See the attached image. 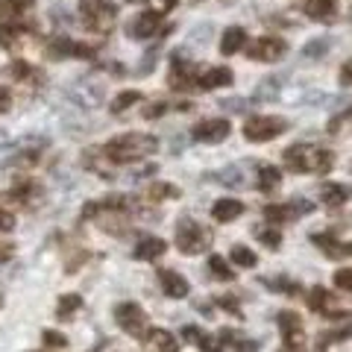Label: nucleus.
Segmentation results:
<instances>
[{
  "label": "nucleus",
  "instance_id": "nucleus-1",
  "mask_svg": "<svg viewBox=\"0 0 352 352\" xmlns=\"http://www.w3.org/2000/svg\"><path fill=\"white\" fill-rule=\"evenodd\" d=\"M153 153H159V138L147 135V132H126V135H118L103 147V156L112 164H132L153 156Z\"/></svg>",
  "mask_w": 352,
  "mask_h": 352
},
{
  "label": "nucleus",
  "instance_id": "nucleus-2",
  "mask_svg": "<svg viewBox=\"0 0 352 352\" xmlns=\"http://www.w3.org/2000/svg\"><path fill=\"white\" fill-rule=\"evenodd\" d=\"M282 162L294 173H329L335 168V153L314 147V144H294L285 150Z\"/></svg>",
  "mask_w": 352,
  "mask_h": 352
},
{
  "label": "nucleus",
  "instance_id": "nucleus-3",
  "mask_svg": "<svg viewBox=\"0 0 352 352\" xmlns=\"http://www.w3.org/2000/svg\"><path fill=\"white\" fill-rule=\"evenodd\" d=\"M208 244H212V232L203 223H197L194 217H182L176 223V247L182 256H200L208 250Z\"/></svg>",
  "mask_w": 352,
  "mask_h": 352
},
{
  "label": "nucleus",
  "instance_id": "nucleus-4",
  "mask_svg": "<svg viewBox=\"0 0 352 352\" xmlns=\"http://www.w3.org/2000/svg\"><path fill=\"white\" fill-rule=\"evenodd\" d=\"M80 21L88 32H109L118 21V9L112 0H82Z\"/></svg>",
  "mask_w": 352,
  "mask_h": 352
},
{
  "label": "nucleus",
  "instance_id": "nucleus-5",
  "mask_svg": "<svg viewBox=\"0 0 352 352\" xmlns=\"http://www.w3.org/2000/svg\"><path fill=\"white\" fill-rule=\"evenodd\" d=\"M288 132V120L279 115H256L244 124V138L250 144H267V141L279 138Z\"/></svg>",
  "mask_w": 352,
  "mask_h": 352
},
{
  "label": "nucleus",
  "instance_id": "nucleus-6",
  "mask_svg": "<svg viewBox=\"0 0 352 352\" xmlns=\"http://www.w3.org/2000/svg\"><path fill=\"white\" fill-rule=\"evenodd\" d=\"M115 320L118 326L124 329L126 335L132 338H144L150 332V320H147V311L141 308L138 302H120L115 308Z\"/></svg>",
  "mask_w": 352,
  "mask_h": 352
},
{
  "label": "nucleus",
  "instance_id": "nucleus-7",
  "mask_svg": "<svg viewBox=\"0 0 352 352\" xmlns=\"http://www.w3.org/2000/svg\"><path fill=\"white\" fill-rule=\"evenodd\" d=\"M314 212V203H305V200H291V203H270L264 206V220L273 226L279 223H291V220H300L305 214Z\"/></svg>",
  "mask_w": 352,
  "mask_h": 352
},
{
  "label": "nucleus",
  "instance_id": "nucleus-8",
  "mask_svg": "<svg viewBox=\"0 0 352 352\" xmlns=\"http://www.w3.org/2000/svg\"><path fill=\"white\" fill-rule=\"evenodd\" d=\"M285 53H288V41L279 38V36H264V38H256L247 47V56L252 62H279Z\"/></svg>",
  "mask_w": 352,
  "mask_h": 352
},
{
  "label": "nucleus",
  "instance_id": "nucleus-9",
  "mask_svg": "<svg viewBox=\"0 0 352 352\" xmlns=\"http://www.w3.org/2000/svg\"><path fill=\"white\" fill-rule=\"evenodd\" d=\"M229 132H232V124L226 118H208L191 129V138L200 141V144H220V141L229 138Z\"/></svg>",
  "mask_w": 352,
  "mask_h": 352
},
{
  "label": "nucleus",
  "instance_id": "nucleus-10",
  "mask_svg": "<svg viewBox=\"0 0 352 352\" xmlns=\"http://www.w3.org/2000/svg\"><path fill=\"white\" fill-rule=\"evenodd\" d=\"M197 74H200V68H197L194 62L182 59V53H173L170 56V88L173 91H185V88L197 85Z\"/></svg>",
  "mask_w": 352,
  "mask_h": 352
},
{
  "label": "nucleus",
  "instance_id": "nucleus-11",
  "mask_svg": "<svg viewBox=\"0 0 352 352\" xmlns=\"http://www.w3.org/2000/svg\"><path fill=\"white\" fill-rule=\"evenodd\" d=\"M47 53L53 59H94V47L91 44H82V41H71L65 36H56L47 44Z\"/></svg>",
  "mask_w": 352,
  "mask_h": 352
},
{
  "label": "nucleus",
  "instance_id": "nucleus-12",
  "mask_svg": "<svg viewBox=\"0 0 352 352\" xmlns=\"http://www.w3.org/2000/svg\"><path fill=\"white\" fill-rule=\"evenodd\" d=\"M162 27H164V15H162V12H153V9H147V12H141L135 21H132L129 32H132V38H141V41H144V38L159 36Z\"/></svg>",
  "mask_w": 352,
  "mask_h": 352
},
{
  "label": "nucleus",
  "instance_id": "nucleus-13",
  "mask_svg": "<svg viewBox=\"0 0 352 352\" xmlns=\"http://www.w3.org/2000/svg\"><path fill=\"white\" fill-rule=\"evenodd\" d=\"M159 285H162V291L168 294L170 300H182V296L191 294V285H188V279H185L179 270L162 267V270H159Z\"/></svg>",
  "mask_w": 352,
  "mask_h": 352
},
{
  "label": "nucleus",
  "instance_id": "nucleus-14",
  "mask_svg": "<svg viewBox=\"0 0 352 352\" xmlns=\"http://www.w3.org/2000/svg\"><path fill=\"white\" fill-rule=\"evenodd\" d=\"M232 82H235V74L229 68H200V74H197V88L200 91H212V88H223Z\"/></svg>",
  "mask_w": 352,
  "mask_h": 352
},
{
  "label": "nucleus",
  "instance_id": "nucleus-15",
  "mask_svg": "<svg viewBox=\"0 0 352 352\" xmlns=\"http://www.w3.org/2000/svg\"><path fill=\"white\" fill-rule=\"evenodd\" d=\"M164 250H168V244H164L162 238L156 235H144L135 244V250H132V258H138V261H156L164 256Z\"/></svg>",
  "mask_w": 352,
  "mask_h": 352
},
{
  "label": "nucleus",
  "instance_id": "nucleus-16",
  "mask_svg": "<svg viewBox=\"0 0 352 352\" xmlns=\"http://www.w3.org/2000/svg\"><path fill=\"white\" fill-rule=\"evenodd\" d=\"M147 352H179V340H176L168 329H150L144 335Z\"/></svg>",
  "mask_w": 352,
  "mask_h": 352
},
{
  "label": "nucleus",
  "instance_id": "nucleus-17",
  "mask_svg": "<svg viewBox=\"0 0 352 352\" xmlns=\"http://www.w3.org/2000/svg\"><path fill=\"white\" fill-rule=\"evenodd\" d=\"M302 12L311 21H317V24H332L338 15V3L335 0H305Z\"/></svg>",
  "mask_w": 352,
  "mask_h": 352
},
{
  "label": "nucleus",
  "instance_id": "nucleus-18",
  "mask_svg": "<svg viewBox=\"0 0 352 352\" xmlns=\"http://www.w3.org/2000/svg\"><path fill=\"white\" fill-rule=\"evenodd\" d=\"M244 214V203L241 200H232V197H223V200H217L212 206V217L217 223H232L235 217Z\"/></svg>",
  "mask_w": 352,
  "mask_h": 352
},
{
  "label": "nucleus",
  "instance_id": "nucleus-19",
  "mask_svg": "<svg viewBox=\"0 0 352 352\" xmlns=\"http://www.w3.org/2000/svg\"><path fill=\"white\" fill-rule=\"evenodd\" d=\"M311 244L323 252V256H329V258H335V261H340V258H349V250H346V244H340L338 238H332V235H311Z\"/></svg>",
  "mask_w": 352,
  "mask_h": 352
},
{
  "label": "nucleus",
  "instance_id": "nucleus-20",
  "mask_svg": "<svg viewBox=\"0 0 352 352\" xmlns=\"http://www.w3.org/2000/svg\"><path fill=\"white\" fill-rule=\"evenodd\" d=\"M247 47V30L244 27H229L223 36H220V53L223 56H235L238 50Z\"/></svg>",
  "mask_w": 352,
  "mask_h": 352
},
{
  "label": "nucleus",
  "instance_id": "nucleus-21",
  "mask_svg": "<svg viewBox=\"0 0 352 352\" xmlns=\"http://www.w3.org/2000/svg\"><path fill=\"white\" fill-rule=\"evenodd\" d=\"M220 344L235 349V352H258L261 349V340H252L247 335H235L232 329H223V332H220Z\"/></svg>",
  "mask_w": 352,
  "mask_h": 352
},
{
  "label": "nucleus",
  "instance_id": "nucleus-22",
  "mask_svg": "<svg viewBox=\"0 0 352 352\" xmlns=\"http://www.w3.org/2000/svg\"><path fill=\"white\" fill-rule=\"evenodd\" d=\"M282 82H285V76H282V74L264 76V80L258 82V88L252 91V100H256V103H267V100H273V97L282 91Z\"/></svg>",
  "mask_w": 352,
  "mask_h": 352
},
{
  "label": "nucleus",
  "instance_id": "nucleus-23",
  "mask_svg": "<svg viewBox=\"0 0 352 352\" xmlns=\"http://www.w3.org/2000/svg\"><path fill=\"white\" fill-rule=\"evenodd\" d=\"M18 38H24V24L15 21V18L0 21V47H12Z\"/></svg>",
  "mask_w": 352,
  "mask_h": 352
},
{
  "label": "nucleus",
  "instance_id": "nucleus-24",
  "mask_svg": "<svg viewBox=\"0 0 352 352\" xmlns=\"http://www.w3.org/2000/svg\"><path fill=\"white\" fill-rule=\"evenodd\" d=\"M36 194H38V185L32 182L30 176H21V179L12 185V191H9V197H12L15 203H21V206L32 203V200H36Z\"/></svg>",
  "mask_w": 352,
  "mask_h": 352
},
{
  "label": "nucleus",
  "instance_id": "nucleus-25",
  "mask_svg": "<svg viewBox=\"0 0 352 352\" xmlns=\"http://www.w3.org/2000/svg\"><path fill=\"white\" fill-rule=\"evenodd\" d=\"M179 188L176 185H170V182H153L150 188H147V200H153V203H164V200H179Z\"/></svg>",
  "mask_w": 352,
  "mask_h": 352
},
{
  "label": "nucleus",
  "instance_id": "nucleus-26",
  "mask_svg": "<svg viewBox=\"0 0 352 352\" xmlns=\"http://www.w3.org/2000/svg\"><path fill=\"white\" fill-rule=\"evenodd\" d=\"M320 197L326 200V206H344L349 200V188L346 185H338V182H326L323 188H320Z\"/></svg>",
  "mask_w": 352,
  "mask_h": 352
},
{
  "label": "nucleus",
  "instance_id": "nucleus-27",
  "mask_svg": "<svg viewBox=\"0 0 352 352\" xmlns=\"http://www.w3.org/2000/svg\"><path fill=\"white\" fill-rule=\"evenodd\" d=\"M80 308H82V296L80 294H62L59 305H56V317H59V320H71Z\"/></svg>",
  "mask_w": 352,
  "mask_h": 352
},
{
  "label": "nucleus",
  "instance_id": "nucleus-28",
  "mask_svg": "<svg viewBox=\"0 0 352 352\" xmlns=\"http://www.w3.org/2000/svg\"><path fill=\"white\" fill-rule=\"evenodd\" d=\"M208 273H212L214 279H220V282H232L235 279V270L229 267V261L223 256H217V252L208 256Z\"/></svg>",
  "mask_w": 352,
  "mask_h": 352
},
{
  "label": "nucleus",
  "instance_id": "nucleus-29",
  "mask_svg": "<svg viewBox=\"0 0 352 352\" xmlns=\"http://www.w3.org/2000/svg\"><path fill=\"white\" fill-rule=\"evenodd\" d=\"M279 182H282V170L273 168V164H261V168H258V191L270 194Z\"/></svg>",
  "mask_w": 352,
  "mask_h": 352
},
{
  "label": "nucleus",
  "instance_id": "nucleus-30",
  "mask_svg": "<svg viewBox=\"0 0 352 352\" xmlns=\"http://www.w3.org/2000/svg\"><path fill=\"white\" fill-rule=\"evenodd\" d=\"M276 326H279L282 338L285 335H300L302 332V317L296 311H282V314H276Z\"/></svg>",
  "mask_w": 352,
  "mask_h": 352
},
{
  "label": "nucleus",
  "instance_id": "nucleus-31",
  "mask_svg": "<svg viewBox=\"0 0 352 352\" xmlns=\"http://www.w3.org/2000/svg\"><path fill=\"white\" fill-rule=\"evenodd\" d=\"M229 258H232V264H238V267H256L258 264V256L244 244H235L232 250H229Z\"/></svg>",
  "mask_w": 352,
  "mask_h": 352
},
{
  "label": "nucleus",
  "instance_id": "nucleus-32",
  "mask_svg": "<svg viewBox=\"0 0 352 352\" xmlns=\"http://www.w3.org/2000/svg\"><path fill=\"white\" fill-rule=\"evenodd\" d=\"M329 305H332V296H329V291L323 288V285L311 288V294H308V308H311V311H323V314H329Z\"/></svg>",
  "mask_w": 352,
  "mask_h": 352
},
{
  "label": "nucleus",
  "instance_id": "nucleus-33",
  "mask_svg": "<svg viewBox=\"0 0 352 352\" xmlns=\"http://www.w3.org/2000/svg\"><path fill=\"white\" fill-rule=\"evenodd\" d=\"M252 235H256L264 247H270V250H279L282 247V232L279 229H273V223L270 226H256L252 229Z\"/></svg>",
  "mask_w": 352,
  "mask_h": 352
},
{
  "label": "nucleus",
  "instance_id": "nucleus-34",
  "mask_svg": "<svg viewBox=\"0 0 352 352\" xmlns=\"http://www.w3.org/2000/svg\"><path fill=\"white\" fill-rule=\"evenodd\" d=\"M352 338V320H346L344 326L338 329H326V332H320V346H329V344H340V340Z\"/></svg>",
  "mask_w": 352,
  "mask_h": 352
},
{
  "label": "nucleus",
  "instance_id": "nucleus-35",
  "mask_svg": "<svg viewBox=\"0 0 352 352\" xmlns=\"http://www.w3.org/2000/svg\"><path fill=\"white\" fill-rule=\"evenodd\" d=\"M264 285L273 288V291H279V294H285V296H302L300 285L291 282V279H285V276H279V279H264Z\"/></svg>",
  "mask_w": 352,
  "mask_h": 352
},
{
  "label": "nucleus",
  "instance_id": "nucleus-36",
  "mask_svg": "<svg viewBox=\"0 0 352 352\" xmlns=\"http://www.w3.org/2000/svg\"><path fill=\"white\" fill-rule=\"evenodd\" d=\"M135 103H141V91H135V88H129V91H120V94L115 97L112 112H115V115H120V112H126V109H129V106H135Z\"/></svg>",
  "mask_w": 352,
  "mask_h": 352
},
{
  "label": "nucleus",
  "instance_id": "nucleus-37",
  "mask_svg": "<svg viewBox=\"0 0 352 352\" xmlns=\"http://www.w3.org/2000/svg\"><path fill=\"white\" fill-rule=\"evenodd\" d=\"M329 47H332V41H329V38H317V41H308L305 47H302V56H305V59H320V56H323V53H326Z\"/></svg>",
  "mask_w": 352,
  "mask_h": 352
},
{
  "label": "nucleus",
  "instance_id": "nucleus-38",
  "mask_svg": "<svg viewBox=\"0 0 352 352\" xmlns=\"http://www.w3.org/2000/svg\"><path fill=\"white\" fill-rule=\"evenodd\" d=\"M30 3L32 0H3V3H0V12H3L6 18H18L21 12H27Z\"/></svg>",
  "mask_w": 352,
  "mask_h": 352
},
{
  "label": "nucleus",
  "instance_id": "nucleus-39",
  "mask_svg": "<svg viewBox=\"0 0 352 352\" xmlns=\"http://www.w3.org/2000/svg\"><path fill=\"white\" fill-rule=\"evenodd\" d=\"M41 340H44V346L47 349H65L68 346V338H65L62 332H56V329H44Z\"/></svg>",
  "mask_w": 352,
  "mask_h": 352
},
{
  "label": "nucleus",
  "instance_id": "nucleus-40",
  "mask_svg": "<svg viewBox=\"0 0 352 352\" xmlns=\"http://www.w3.org/2000/svg\"><path fill=\"white\" fill-rule=\"evenodd\" d=\"M279 352H305V332H300V335H285Z\"/></svg>",
  "mask_w": 352,
  "mask_h": 352
},
{
  "label": "nucleus",
  "instance_id": "nucleus-41",
  "mask_svg": "<svg viewBox=\"0 0 352 352\" xmlns=\"http://www.w3.org/2000/svg\"><path fill=\"white\" fill-rule=\"evenodd\" d=\"M194 344H197V349H200V352H223V344H217V340L212 335H206V332H197Z\"/></svg>",
  "mask_w": 352,
  "mask_h": 352
},
{
  "label": "nucleus",
  "instance_id": "nucleus-42",
  "mask_svg": "<svg viewBox=\"0 0 352 352\" xmlns=\"http://www.w3.org/2000/svg\"><path fill=\"white\" fill-rule=\"evenodd\" d=\"M214 176H217V182H220V185H238V188L244 185V179H241V170H238V168H223V170H217Z\"/></svg>",
  "mask_w": 352,
  "mask_h": 352
},
{
  "label": "nucleus",
  "instance_id": "nucleus-43",
  "mask_svg": "<svg viewBox=\"0 0 352 352\" xmlns=\"http://www.w3.org/2000/svg\"><path fill=\"white\" fill-rule=\"evenodd\" d=\"M335 288L352 294V270H349V267H344V270L335 273Z\"/></svg>",
  "mask_w": 352,
  "mask_h": 352
},
{
  "label": "nucleus",
  "instance_id": "nucleus-44",
  "mask_svg": "<svg viewBox=\"0 0 352 352\" xmlns=\"http://www.w3.org/2000/svg\"><path fill=\"white\" fill-rule=\"evenodd\" d=\"M164 112H168V103H164V100H156V103L144 106V112H141V115H144L147 120H156V118H162Z\"/></svg>",
  "mask_w": 352,
  "mask_h": 352
},
{
  "label": "nucleus",
  "instance_id": "nucleus-45",
  "mask_svg": "<svg viewBox=\"0 0 352 352\" xmlns=\"http://www.w3.org/2000/svg\"><path fill=\"white\" fill-rule=\"evenodd\" d=\"M346 124H352V109H346L344 115H338V118H332L329 120V132H340V126H346Z\"/></svg>",
  "mask_w": 352,
  "mask_h": 352
},
{
  "label": "nucleus",
  "instance_id": "nucleus-46",
  "mask_svg": "<svg viewBox=\"0 0 352 352\" xmlns=\"http://www.w3.org/2000/svg\"><path fill=\"white\" fill-rule=\"evenodd\" d=\"M220 109H226V112H244V100L241 97H226V100H220Z\"/></svg>",
  "mask_w": 352,
  "mask_h": 352
},
{
  "label": "nucleus",
  "instance_id": "nucleus-47",
  "mask_svg": "<svg viewBox=\"0 0 352 352\" xmlns=\"http://www.w3.org/2000/svg\"><path fill=\"white\" fill-rule=\"evenodd\" d=\"M32 74V68H30V65L27 62H12V76H15V80H27V76Z\"/></svg>",
  "mask_w": 352,
  "mask_h": 352
},
{
  "label": "nucleus",
  "instance_id": "nucleus-48",
  "mask_svg": "<svg viewBox=\"0 0 352 352\" xmlns=\"http://www.w3.org/2000/svg\"><path fill=\"white\" fill-rule=\"evenodd\" d=\"M12 229H15V214L0 208V232H12Z\"/></svg>",
  "mask_w": 352,
  "mask_h": 352
},
{
  "label": "nucleus",
  "instance_id": "nucleus-49",
  "mask_svg": "<svg viewBox=\"0 0 352 352\" xmlns=\"http://www.w3.org/2000/svg\"><path fill=\"white\" fill-rule=\"evenodd\" d=\"M147 3H153V12H170V9L176 6V0H147Z\"/></svg>",
  "mask_w": 352,
  "mask_h": 352
},
{
  "label": "nucleus",
  "instance_id": "nucleus-50",
  "mask_svg": "<svg viewBox=\"0 0 352 352\" xmlns=\"http://www.w3.org/2000/svg\"><path fill=\"white\" fill-rule=\"evenodd\" d=\"M217 305H223L226 311H232L235 317H241V305L232 300V296H220V300H217Z\"/></svg>",
  "mask_w": 352,
  "mask_h": 352
},
{
  "label": "nucleus",
  "instance_id": "nucleus-51",
  "mask_svg": "<svg viewBox=\"0 0 352 352\" xmlns=\"http://www.w3.org/2000/svg\"><path fill=\"white\" fill-rule=\"evenodd\" d=\"M9 106H12V91H9V88H0V115L9 112Z\"/></svg>",
  "mask_w": 352,
  "mask_h": 352
},
{
  "label": "nucleus",
  "instance_id": "nucleus-52",
  "mask_svg": "<svg viewBox=\"0 0 352 352\" xmlns=\"http://www.w3.org/2000/svg\"><path fill=\"white\" fill-rule=\"evenodd\" d=\"M340 82H344V85H352V59L344 65V68H340Z\"/></svg>",
  "mask_w": 352,
  "mask_h": 352
},
{
  "label": "nucleus",
  "instance_id": "nucleus-53",
  "mask_svg": "<svg viewBox=\"0 0 352 352\" xmlns=\"http://www.w3.org/2000/svg\"><path fill=\"white\" fill-rule=\"evenodd\" d=\"M156 56H159V50H150V53H147V56H144L147 62H144V68H141V74H150V71H153V65H156Z\"/></svg>",
  "mask_w": 352,
  "mask_h": 352
},
{
  "label": "nucleus",
  "instance_id": "nucleus-54",
  "mask_svg": "<svg viewBox=\"0 0 352 352\" xmlns=\"http://www.w3.org/2000/svg\"><path fill=\"white\" fill-rule=\"evenodd\" d=\"M15 256V247L12 244H0V261H9Z\"/></svg>",
  "mask_w": 352,
  "mask_h": 352
},
{
  "label": "nucleus",
  "instance_id": "nucleus-55",
  "mask_svg": "<svg viewBox=\"0 0 352 352\" xmlns=\"http://www.w3.org/2000/svg\"><path fill=\"white\" fill-rule=\"evenodd\" d=\"M0 308H3V296H0Z\"/></svg>",
  "mask_w": 352,
  "mask_h": 352
},
{
  "label": "nucleus",
  "instance_id": "nucleus-56",
  "mask_svg": "<svg viewBox=\"0 0 352 352\" xmlns=\"http://www.w3.org/2000/svg\"><path fill=\"white\" fill-rule=\"evenodd\" d=\"M0 141H3V132H0Z\"/></svg>",
  "mask_w": 352,
  "mask_h": 352
},
{
  "label": "nucleus",
  "instance_id": "nucleus-57",
  "mask_svg": "<svg viewBox=\"0 0 352 352\" xmlns=\"http://www.w3.org/2000/svg\"><path fill=\"white\" fill-rule=\"evenodd\" d=\"M194 3H200V0H194Z\"/></svg>",
  "mask_w": 352,
  "mask_h": 352
},
{
  "label": "nucleus",
  "instance_id": "nucleus-58",
  "mask_svg": "<svg viewBox=\"0 0 352 352\" xmlns=\"http://www.w3.org/2000/svg\"><path fill=\"white\" fill-rule=\"evenodd\" d=\"M0 3H3V0H0Z\"/></svg>",
  "mask_w": 352,
  "mask_h": 352
}]
</instances>
